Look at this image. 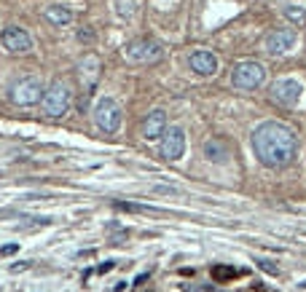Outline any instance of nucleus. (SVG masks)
Instances as JSON below:
<instances>
[{"mask_svg": "<svg viewBox=\"0 0 306 292\" xmlns=\"http://www.w3.org/2000/svg\"><path fill=\"white\" fill-rule=\"evenodd\" d=\"M43 91L46 86L38 75H24L19 78V81L11 83L8 89V99L16 105V108H32V105H38L43 99Z\"/></svg>", "mask_w": 306, "mask_h": 292, "instance_id": "7ed1b4c3", "label": "nucleus"}, {"mask_svg": "<svg viewBox=\"0 0 306 292\" xmlns=\"http://www.w3.org/2000/svg\"><path fill=\"white\" fill-rule=\"evenodd\" d=\"M188 67L199 78H212L218 72V57L212 54V51H207V49H199V51H194V54L188 57Z\"/></svg>", "mask_w": 306, "mask_h": 292, "instance_id": "9b49d317", "label": "nucleus"}, {"mask_svg": "<svg viewBox=\"0 0 306 292\" xmlns=\"http://www.w3.org/2000/svg\"><path fill=\"white\" fill-rule=\"evenodd\" d=\"M78 41L91 43V41H94V32H91V30H81V32H78Z\"/></svg>", "mask_w": 306, "mask_h": 292, "instance_id": "412c9836", "label": "nucleus"}, {"mask_svg": "<svg viewBox=\"0 0 306 292\" xmlns=\"http://www.w3.org/2000/svg\"><path fill=\"white\" fill-rule=\"evenodd\" d=\"M301 83L296 78H279V81L271 83V99L279 102L282 108H296L298 99H301Z\"/></svg>", "mask_w": 306, "mask_h": 292, "instance_id": "9d476101", "label": "nucleus"}, {"mask_svg": "<svg viewBox=\"0 0 306 292\" xmlns=\"http://www.w3.org/2000/svg\"><path fill=\"white\" fill-rule=\"evenodd\" d=\"M252 153L269 169H285L298 153V137L288 123L266 121L252 131Z\"/></svg>", "mask_w": 306, "mask_h": 292, "instance_id": "f257e3e1", "label": "nucleus"}, {"mask_svg": "<svg viewBox=\"0 0 306 292\" xmlns=\"http://www.w3.org/2000/svg\"><path fill=\"white\" fill-rule=\"evenodd\" d=\"M204 158H207L210 164H226L229 161V148L223 145V139H210V142L204 145Z\"/></svg>", "mask_w": 306, "mask_h": 292, "instance_id": "4468645a", "label": "nucleus"}, {"mask_svg": "<svg viewBox=\"0 0 306 292\" xmlns=\"http://www.w3.org/2000/svg\"><path fill=\"white\" fill-rule=\"evenodd\" d=\"M0 43L8 54H27L32 49V38L24 27H16V24H8L0 32Z\"/></svg>", "mask_w": 306, "mask_h": 292, "instance_id": "1a4fd4ad", "label": "nucleus"}, {"mask_svg": "<svg viewBox=\"0 0 306 292\" xmlns=\"http://www.w3.org/2000/svg\"><path fill=\"white\" fill-rule=\"evenodd\" d=\"M164 131H167V113L161 108L151 110L143 121V139L145 142H158Z\"/></svg>", "mask_w": 306, "mask_h": 292, "instance_id": "f8f14e48", "label": "nucleus"}, {"mask_svg": "<svg viewBox=\"0 0 306 292\" xmlns=\"http://www.w3.org/2000/svg\"><path fill=\"white\" fill-rule=\"evenodd\" d=\"M81 78L86 81V86H91L99 78V59L97 57H86L81 62Z\"/></svg>", "mask_w": 306, "mask_h": 292, "instance_id": "2eb2a0df", "label": "nucleus"}, {"mask_svg": "<svg viewBox=\"0 0 306 292\" xmlns=\"http://www.w3.org/2000/svg\"><path fill=\"white\" fill-rule=\"evenodd\" d=\"M158 153L164 161H180L185 153V131L183 126H167V131L158 139Z\"/></svg>", "mask_w": 306, "mask_h": 292, "instance_id": "0eeeda50", "label": "nucleus"}, {"mask_svg": "<svg viewBox=\"0 0 306 292\" xmlns=\"http://www.w3.org/2000/svg\"><path fill=\"white\" fill-rule=\"evenodd\" d=\"M296 43H298L296 30H293V27H282V30H274V32L266 35L263 51L269 57H285V54H290V51L296 49Z\"/></svg>", "mask_w": 306, "mask_h": 292, "instance_id": "6e6552de", "label": "nucleus"}, {"mask_svg": "<svg viewBox=\"0 0 306 292\" xmlns=\"http://www.w3.org/2000/svg\"><path fill=\"white\" fill-rule=\"evenodd\" d=\"M14 252H19V244H5V247H0V255H3V257L14 255Z\"/></svg>", "mask_w": 306, "mask_h": 292, "instance_id": "aec40b11", "label": "nucleus"}, {"mask_svg": "<svg viewBox=\"0 0 306 292\" xmlns=\"http://www.w3.org/2000/svg\"><path fill=\"white\" fill-rule=\"evenodd\" d=\"M91 116H94L97 129H102L105 134H116V131L121 129V105H118L113 97L97 99L94 113H91Z\"/></svg>", "mask_w": 306, "mask_h": 292, "instance_id": "39448f33", "label": "nucleus"}, {"mask_svg": "<svg viewBox=\"0 0 306 292\" xmlns=\"http://www.w3.org/2000/svg\"><path fill=\"white\" fill-rule=\"evenodd\" d=\"M234 276H239V271L229 268V265H215V268H212V279H215V282H231Z\"/></svg>", "mask_w": 306, "mask_h": 292, "instance_id": "a211bd4d", "label": "nucleus"}, {"mask_svg": "<svg viewBox=\"0 0 306 292\" xmlns=\"http://www.w3.org/2000/svg\"><path fill=\"white\" fill-rule=\"evenodd\" d=\"M282 14H285V19H288L290 24H296V27H304L306 24V8L304 5H285Z\"/></svg>", "mask_w": 306, "mask_h": 292, "instance_id": "dca6fc26", "label": "nucleus"}, {"mask_svg": "<svg viewBox=\"0 0 306 292\" xmlns=\"http://www.w3.org/2000/svg\"><path fill=\"white\" fill-rule=\"evenodd\" d=\"M110 268H113V260H108V263H102V265H99V268H97V271H99V274H108V271H110Z\"/></svg>", "mask_w": 306, "mask_h": 292, "instance_id": "4be33fe9", "label": "nucleus"}, {"mask_svg": "<svg viewBox=\"0 0 306 292\" xmlns=\"http://www.w3.org/2000/svg\"><path fill=\"white\" fill-rule=\"evenodd\" d=\"M266 78V67L255 59H244V62H236L234 70H231V86L239 91H252L263 83Z\"/></svg>", "mask_w": 306, "mask_h": 292, "instance_id": "20e7f679", "label": "nucleus"}, {"mask_svg": "<svg viewBox=\"0 0 306 292\" xmlns=\"http://www.w3.org/2000/svg\"><path fill=\"white\" fill-rule=\"evenodd\" d=\"M43 16H46V22L54 24V27H68V24L73 22V11L68 8V5H59V3L46 5Z\"/></svg>", "mask_w": 306, "mask_h": 292, "instance_id": "ddd939ff", "label": "nucleus"}, {"mask_svg": "<svg viewBox=\"0 0 306 292\" xmlns=\"http://www.w3.org/2000/svg\"><path fill=\"white\" fill-rule=\"evenodd\" d=\"M124 57L132 64H153L164 57V49H161V43L151 41V38H137V41L126 43Z\"/></svg>", "mask_w": 306, "mask_h": 292, "instance_id": "423d86ee", "label": "nucleus"}, {"mask_svg": "<svg viewBox=\"0 0 306 292\" xmlns=\"http://www.w3.org/2000/svg\"><path fill=\"white\" fill-rule=\"evenodd\" d=\"M143 282H148V274H140V276H137V282H135V284H137V287H140V284H143Z\"/></svg>", "mask_w": 306, "mask_h": 292, "instance_id": "5701e85b", "label": "nucleus"}, {"mask_svg": "<svg viewBox=\"0 0 306 292\" xmlns=\"http://www.w3.org/2000/svg\"><path fill=\"white\" fill-rule=\"evenodd\" d=\"M116 3V14L121 19H132L137 11V0H113Z\"/></svg>", "mask_w": 306, "mask_h": 292, "instance_id": "f3484780", "label": "nucleus"}, {"mask_svg": "<svg viewBox=\"0 0 306 292\" xmlns=\"http://www.w3.org/2000/svg\"><path fill=\"white\" fill-rule=\"evenodd\" d=\"M255 263H258V268L266 271L269 276H279V268H277V265H271V260H255Z\"/></svg>", "mask_w": 306, "mask_h": 292, "instance_id": "6ab92c4d", "label": "nucleus"}, {"mask_svg": "<svg viewBox=\"0 0 306 292\" xmlns=\"http://www.w3.org/2000/svg\"><path fill=\"white\" fill-rule=\"evenodd\" d=\"M41 105H43V113L49 118H62V116H68V110H70V105H73V89H70V83L68 81H54L49 86V89L43 91V99H41Z\"/></svg>", "mask_w": 306, "mask_h": 292, "instance_id": "f03ea898", "label": "nucleus"}]
</instances>
